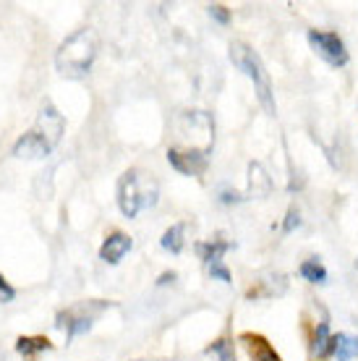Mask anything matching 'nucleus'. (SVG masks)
<instances>
[{
	"instance_id": "obj_1",
	"label": "nucleus",
	"mask_w": 358,
	"mask_h": 361,
	"mask_svg": "<svg viewBox=\"0 0 358 361\" xmlns=\"http://www.w3.org/2000/svg\"><path fill=\"white\" fill-rule=\"evenodd\" d=\"M215 147V121L204 110H186L173 121L168 163L183 176H202Z\"/></svg>"
},
{
	"instance_id": "obj_25",
	"label": "nucleus",
	"mask_w": 358,
	"mask_h": 361,
	"mask_svg": "<svg viewBox=\"0 0 358 361\" xmlns=\"http://www.w3.org/2000/svg\"><path fill=\"white\" fill-rule=\"evenodd\" d=\"M356 270H358V259H356Z\"/></svg>"
},
{
	"instance_id": "obj_18",
	"label": "nucleus",
	"mask_w": 358,
	"mask_h": 361,
	"mask_svg": "<svg viewBox=\"0 0 358 361\" xmlns=\"http://www.w3.org/2000/svg\"><path fill=\"white\" fill-rule=\"evenodd\" d=\"M301 275H304L309 283H327V270L319 259H306L301 264Z\"/></svg>"
},
{
	"instance_id": "obj_4",
	"label": "nucleus",
	"mask_w": 358,
	"mask_h": 361,
	"mask_svg": "<svg viewBox=\"0 0 358 361\" xmlns=\"http://www.w3.org/2000/svg\"><path fill=\"white\" fill-rule=\"evenodd\" d=\"M230 61L238 71H243L254 82V92L259 97V105L264 108L267 116H275L278 113V105H275V92H272V79H269L267 68L261 63L259 53L254 50L246 42H233L230 45Z\"/></svg>"
},
{
	"instance_id": "obj_2",
	"label": "nucleus",
	"mask_w": 358,
	"mask_h": 361,
	"mask_svg": "<svg viewBox=\"0 0 358 361\" xmlns=\"http://www.w3.org/2000/svg\"><path fill=\"white\" fill-rule=\"evenodd\" d=\"M99 50V37L94 29H79L68 35L61 42L58 53H55V68L61 71V76L68 79H84L90 73L94 58Z\"/></svg>"
},
{
	"instance_id": "obj_11",
	"label": "nucleus",
	"mask_w": 358,
	"mask_h": 361,
	"mask_svg": "<svg viewBox=\"0 0 358 361\" xmlns=\"http://www.w3.org/2000/svg\"><path fill=\"white\" fill-rule=\"evenodd\" d=\"M330 353H332V356H335L338 361L358 359V338H353V335H345V333L332 335V341H330Z\"/></svg>"
},
{
	"instance_id": "obj_15",
	"label": "nucleus",
	"mask_w": 358,
	"mask_h": 361,
	"mask_svg": "<svg viewBox=\"0 0 358 361\" xmlns=\"http://www.w3.org/2000/svg\"><path fill=\"white\" fill-rule=\"evenodd\" d=\"M228 249H233V244H230V241H217V238L215 241H202V244H197L199 259L206 264H217Z\"/></svg>"
},
{
	"instance_id": "obj_23",
	"label": "nucleus",
	"mask_w": 358,
	"mask_h": 361,
	"mask_svg": "<svg viewBox=\"0 0 358 361\" xmlns=\"http://www.w3.org/2000/svg\"><path fill=\"white\" fill-rule=\"evenodd\" d=\"M209 275L215 280H223V283H230V270L225 267L223 262H217V264H209Z\"/></svg>"
},
{
	"instance_id": "obj_20",
	"label": "nucleus",
	"mask_w": 358,
	"mask_h": 361,
	"mask_svg": "<svg viewBox=\"0 0 358 361\" xmlns=\"http://www.w3.org/2000/svg\"><path fill=\"white\" fill-rule=\"evenodd\" d=\"M298 226H301V215H298L296 207H290L285 215V223H283V233H293Z\"/></svg>"
},
{
	"instance_id": "obj_22",
	"label": "nucleus",
	"mask_w": 358,
	"mask_h": 361,
	"mask_svg": "<svg viewBox=\"0 0 358 361\" xmlns=\"http://www.w3.org/2000/svg\"><path fill=\"white\" fill-rule=\"evenodd\" d=\"M209 16L215 18V21H220V24H228L230 21V11L225 8V6H220V3H215V6H209Z\"/></svg>"
},
{
	"instance_id": "obj_14",
	"label": "nucleus",
	"mask_w": 358,
	"mask_h": 361,
	"mask_svg": "<svg viewBox=\"0 0 358 361\" xmlns=\"http://www.w3.org/2000/svg\"><path fill=\"white\" fill-rule=\"evenodd\" d=\"M16 351L24 359H29V356H35L39 351H53V343L45 335H21V338H16Z\"/></svg>"
},
{
	"instance_id": "obj_7",
	"label": "nucleus",
	"mask_w": 358,
	"mask_h": 361,
	"mask_svg": "<svg viewBox=\"0 0 358 361\" xmlns=\"http://www.w3.org/2000/svg\"><path fill=\"white\" fill-rule=\"evenodd\" d=\"M50 152H53V147L47 145L35 128L27 131L24 136H18L16 145H13V157H18V160H42Z\"/></svg>"
},
{
	"instance_id": "obj_6",
	"label": "nucleus",
	"mask_w": 358,
	"mask_h": 361,
	"mask_svg": "<svg viewBox=\"0 0 358 361\" xmlns=\"http://www.w3.org/2000/svg\"><path fill=\"white\" fill-rule=\"evenodd\" d=\"M35 131L55 149L58 142L63 139V131H66V118L58 113L55 105H45V108L39 110V116H37Z\"/></svg>"
},
{
	"instance_id": "obj_19",
	"label": "nucleus",
	"mask_w": 358,
	"mask_h": 361,
	"mask_svg": "<svg viewBox=\"0 0 358 361\" xmlns=\"http://www.w3.org/2000/svg\"><path fill=\"white\" fill-rule=\"evenodd\" d=\"M206 353H209V356H217L220 361H235L233 343H230L228 338H220V341H215L212 345H206Z\"/></svg>"
},
{
	"instance_id": "obj_17",
	"label": "nucleus",
	"mask_w": 358,
	"mask_h": 361,
	"mask_svg": "<svg viewBox=\"0 0 358 361\" xmlns=\"http://www.w3.org/2000/svg\"><path fill=\"white\" fill-rule=\"evenodd\" d=\"M330 322H327V317L319 319V325L314 327V335H311V353L314 356H330Z\"/></svg>"
},
{
	"instance_id": "obj_3",
	"label": "nucleus",
	"mask_w": 358,
	"mask_h": 361,
	"mask_svg": "<svg viewBox=\"0 0 358 361\" xmlns=\"http://www.w3.org/2000/svg\"><path fill=\"white\" fill-rule=\"evenodd\" d=\"M157 197H160V186L152 176L136 171H125L118 180V207L128 220L136 217L142 209H149L157 204Z\"/></svg>"
},
{
	"instance_id": "obj_8",
	"label": "nucleus",
	"mask_w": 358,
	"mask_h": 361,
	"mask_svg": "<svg viewBox=\"0 0 358 361\" xmlns=\"http://www.w3.org/2000/svg\"><path fill=\"white\" fill-rule=\"evenodd\" d=\"M131 246H134L131 235L116 231V233H110L108 238H105V244H102V249H99V259L108 264H118L125 254L131 252Z\"/></svg>"
},
{
	"instance_id": "obj_9",
	"label": "nucleus",
	"mask_w": 358,
	"mask_h": 361,
	"mask_svg": "<svg viewBox=\"0 0 358 361\" xmlns=\"http://www.w3.org/2000/svg\"><path fill=\"white\" fill-rule=\"evenodd\" d=\"M241 343L246 345L251 361H283L280 359V353L272 348V343L259 333H243Z\"/></svg>"
},
{
	"instance_id": "obj_21",
	"label": "nucleus",
	"mask_w": 358,
	"mask_h": 361,
	"mask_svg": "<svg viewBox=\"0 0 358 361\" xmlns=\"http://www.w3.org/2000/svg\"><path fill=\"white\" fill-rule=\"evenodd\" d=\"M13 298H16V288H13L8 280L0 275V301H3V304H8V301H13Z\"/></svg>"
},
{
	"instance_id": "obj_16",
	"label": "nucleus",
	"mask_w": 358,
	"mask_h": 361,
	"mask_svg": "<svg viewBox=\"0 0 358 361\" xmlns=\"http://www.w3.org/2000/svg\"><path fill=\"white\" fill-rule=\"evenodd\" d=\"M186 223H175V226H171L165 233H162L160 238V246L165 249V252L171 254H180L183 252V246H186Z\"/></svg>"
},
{
	"instance_id": "obj_12",
	"label": "nucleus",
	"mask_w": 358,
	"mask_h": 361,
	"mask_svg": "<svg viewBox=\"0 0 358 361\" xmlns=\"http://www.w3.org/2000/svg\"><path fill=\"white\" fill-rule=\"evenodd\" d=\"M269 280H272V275L257 280V283L246 290V296H249V298H269V296H280V293H285L288 283H285V278H283V275H278V280H275V283H269Z\"/></svg>"
},
{
	"instance_id": "obj_13",
	"label": "nucleus",
	"mask_w": 358,
	"mask_h": 361,
	"mask_svg": "<svg viewBox=\"0 0 358 361\" xmlns=\"http://www.w3.org/2000/svg\"><path fill=\"white\" fill-rule=\"evenodd\" d=\"M55 327H68V341H73L76 335L90 333L92 317H79L76 312H61V314H58V322H55Z\"/></svg>"
},
{
	"instance_id": "obj_5",
	"label": "nucleus",
	"mask_w": 358,
	"mask_h": 361,
	"mask_svg": "<svg viewBox=\"0 0 358 361\" xmlns=\"http://www.w3.org/2000/svg\"><path fill=\"white\" fill-rule=\"evenodd\" d=\"M309 45L314 47V53L319 55L324 63L335 66V68H340V66L348 63V50H345V42L340 39L338 32L311 29V32H309Z\"/></svg>"
},
{
	"instance_id": "obj_24",
	"label": "nucleus",
	"mask_w": 358,
	"mask_h": 361,
	"mask_svg": "<svg viewBox=\"0 0 358 361\" xmlns=\"http://www.w3.org/2000/svg\"><path fill=\"white\" fill-rule=\"evenodd\" d=\"M175 280V272H162L160 280H157V286H165V283H173Z\"/></svg>"
},
{
	"instance_id": "obj_10",
	"label": "nucleus",
	"mask_w": 358,
	"mask_h": 361,
	"mask_svg": "<svg viewBox=\"0 0 358 361\" xmlns=\"http://www.w3.org/2000/svg\"><path fill=\"white\" fill-rule=\"evenodd\" d=\"M272 191V178L267 176V171L261 168L259 163L249 165V191H246V199H261Z\"/></svg>"
}]
</instances>
